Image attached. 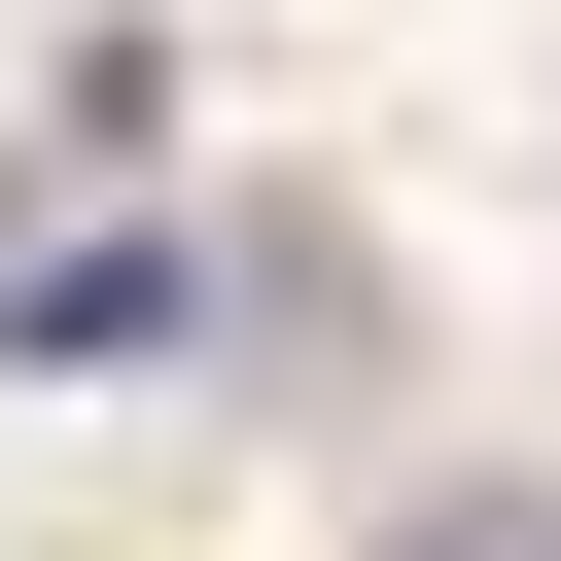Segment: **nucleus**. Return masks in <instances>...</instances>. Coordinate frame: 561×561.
Returning a JSON list of instances; mask_svg holds the SVG:
<instances>
[{"label":"nucleus","mask_w":561,"mask_h":561,"mask_svg":"<svg viewBox=\"0 0 561 561\" xmlns=\"http://www.w3.org/2000/svg\"><path fill=\"white\" fill-rule=\"evenodd\" d=\"M421 561H561V526H421Z\"/></svg>","instance_id":"nucleus-1"}]
</instances>
